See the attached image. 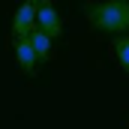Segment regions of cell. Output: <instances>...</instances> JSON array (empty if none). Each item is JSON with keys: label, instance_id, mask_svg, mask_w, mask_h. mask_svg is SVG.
Listing matches in <instances>:
<instances>
[{"label": "cell", "instance_id": "obj_1", "mask_svg": "<svg viewBox=\"0 0 129 129\" xmlns=\"http://www.w3.org/2000/svg\"><path fill=\"white\" fill-rule=\"evenodd\" d=\"M84 18L87 24L99 33L108 36H120L129 33V0H99L84 6Z\"/></svg>", "mask_w": 129, "mask_h": 129}, {"label": "cell", "instance_id": "obj_2", "mask_svg": "<svg viewBox=\"0 0 129 129\" xmlns=\"http://www.w3.org/2000/svg\"><path fill=\"white\" fill-rule=\"evenodd\" d=\"M36 9H39V0H24L15 15H12V39H21V36H30L36 27Z\"/></svg>", "mask_w": 129, "mask_h": 129}, {"label": "cell", "instance_id": "obj_3", "mask_svg": "<svg viewBox=\"0 0 129 129\" xmlns=\"http://www.w3.org/2000/svg\"><path fill=\"white\" fill-rule=\"evenodd\" d=\"M36 27H42L51 39H60V36H63V21H60V15H57V9H54L51 0H39V9H36Z\"/></svg>", "mask_w": 129, "mask_h": 129}, {"label": "cell", "instance_id": "obj_4", "mask_svg": "<svg viewBox=\"0 0 129 129\" xmlns=\"http://www.w3.org/2000/svg\"><path fill=\"white\" fill-rule=\"evenodd\" d=\"M15 63H18V69H21L24 75H36V69H39V57H36V48H33L30 36L15 39Z\"/></svg>", "mask_w": 129, "mask_h": 129}, {"label": "cell", "instance_id": "obj_5", "mask_svg": "<svg viewBox=\"0 0 129 129\" xmlns=\"http://www.w3.org/2000/svg\"><path fill=\"white\" fill-rule=\"evenodd\" d=\"M30 42H33V48H36V57H39V63H48V60H51V45H54V39H51L48 33L42 30V27H33Z\"/></svg>", "mask_w": 129, "mask_h": 129}, {"label": "cell", "instance_id": "obj_6", "mask_svg": "<svg viewBox=\"0 0 129 129\" xmlns=\"http://www.w3.org/2000/svg\"><path fill=\"white\" fill-rule=\"evenodd\" d=\"M111 54H114L117 66L129 75V33H120V36L111 39Z\"/></svg>", "mask_w": 129, "mask_h": 129}]
</instances>
